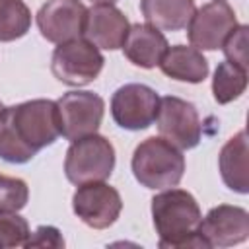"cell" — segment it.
<instances>
[{"label": "cell", "instance_id": "6da1fadb", "mask_svg": "<svg viewBox=\"0 0 249 249\" xmlns=\"http://www.w3.org/2000/svg\"><path fill=\"white\" fill-rule=\"evenodd\" d=\"M60 136L56 101L31 99L0 111V158L27 163Z\"/></svg>", "mask_w": 249, "mask_h": 249}, {"label": "cell", "instance_id": "7a4b0ae2", "mask_svg": "<svg viewBox=\"0 0 249 249\" xmlns=\"http://www.w3.org/2000/svg\"><path fill=\"white\" fill-rule=\"evenodd\" d=\"M202 212L196 198L185 189H163L152 198V220L161 249L206 247L198 235Z\"/></svg>", "mask_w": 249, "mask_h": 249}, {"label": "cell", "instance_id": "3957f363", "mask_svg": "<svg viewBox=\"0 0 249 249\" xmlns=\"http://www.w3.org/2000/svg\"><path fill=\"white\" fill-rule=\"evenodd\" d=\"M134 179L154 191L177 187L185 173V156L163 136H150L142 140L130 160Z\"/></svg>", "mask_w": 249, "mask_h": 249}, {"label": "cell", "instance_id": "277c9868", "mask_svg": "<svg viewBox=\"0 0 249 249\" xmlns=\"http://www.w3.org/2000/svg\"><path fill=\"white\" fill-rule=\"evenodd\" d=\"M115 148L101 134H89L70 142L64 158V175L72 185L107 181L115 169Z\"/></svg>", "mask_w": 249, "mask_h": 249}, {"label": "cell", "instance_id": "5b68a950", "mask_svg": "<svg viewBox=\"0 0 249 249\" xmlns=\"http://www.w3.org/2000/svg\"><path fill=\"white\" fill-rule=\"evenodd\" d=\"M105 58L101 51L84 37L60 43L51 56L53 76L70 88L91 84L103 70Z\"/></svg>", "mask_w": 249, "mask_h": 249}, {"label": "cell", "instance_id": "8992f818", "mask_svg": "<svg viewBox=\"0 0 249 249\" xmlns=\"http://www.w3.org/2000/svg\"><path fill=\"white\" fill-rule=\"evenodd\" d=\"M60 136L74 142L78 138L95 134L101 126L105 101L93 91H68L56 99Z\"/></svg>", "mask_w": 249, "mask_h": 249}, {"label": "cell", "instance_id": "52a82bcc", "mask_svg": "<svg viewBox=\"0 0 249 249\" xmlns=\"http://www.w3.org/2000/svg\"><path fill=\"white\" fill-rule=\"evenodd\" d=\"M160 136L169 140L179 150H193L200 144L202 124L196 107L181 97L165 95L160 97L156 121Z\"/></svg>", "mask_w": 249, "mask_h": 249}, {"label": "cell", "instance_id": "ba28073f", "mask_svg": "<svg viewBox=\"0 0 249 249\" xmlns=\"http://www.w3.org/2000/svg\"><path fill=\"white\" fill-rule=\"evenodd\" d=\"M72 210L91 230H107L121 216L123 198L109 183L91 181L78 185L72 196Z\"/></svg>", "mask_w": 249, "mask_h": 249}, {"label": "cell", "instance_id": "9c48e42d", "mask_svg": "<svg viewBox=\"0 0 249 249\" xmlns=\"http://www.w3.org/2000/svg\"><path fill=\"white\" fill-rule=\"evenodd\" d=\"M160 95L146 84H124L111 97L113 121L124 130H144L154 124Z\"/></svg>", "mask_w": 249, "mask_h": 249}, {"label": "cell", "instance_id": "30bf717a", "mask_svg": "<svg viewBox=\"0 0 249 249\" xmlns=\"http://www.w3.org/2000/svg\"><path fill=\"white\" fill-rule=\"evenodd\" d=\"M235 25L237 19L233 8L226 0H212L195 10L187 23V37L198 51H218Z\"/></svg>", "mask_w": 249, "mask_h": 249}, {"label": "cell", "instance_id": "8fae6325", "mask_svg": "<svg viewBox=\"0 0 249 249\" xmlns=\"http://www.w3.org/2000/svg\"><path fill=\"white\" fill-rule=\"evenodd\" d=\"M88 8L80 0H47L37 16V27L49 43H66L84 35Z\"/></svg>", "mask_w": 249, "mask_h": 249}, {"label": "cell", "instance_id": "7c38bea8", "mask_svg": "<svg viewBox=\"0 0 249 249\" xmlns=\"http://www.w3.org/2000/svg\"><path fill=\"white\" fill-rule=\"evenodd\" d=\"M198 235L206 247H231L249 237V212L233 204H218L198 224Z\"/></svg>", "mask_w": 249, "mask_h": 249}, {"label": "cell", "instance_id": "4fadbf2b", "mask_svg": "<svg viewBox=\"0 0 249 249\" xmlns=\"http://www.w3.org/2000/svg\"><path fill=\"white\" fill-rule=\"evenodd\" d=\"M128 27L130 23L126 16L115 4H93L88 8L82 37L97 49L117 51L123 47Z\"/></svg>", "mask_w": 249, "mask_h": 249}, {"label": "cell", "instance_id": "5bb4252c", "mask_svg": "<svg viewBox=\"0 0 249 249\" xmlns=\"http://www.w3.org/2000/svg\"><path fill=\"white\" fill-rule=\"evenodd\" d=\"M167 47L169 43L158 27L150 23H134L128 27V33L121 49L134 66L150 70L160 64Z\"/></svg>", "mask_w": 249, "mask_h": 249}, {"label": "cell", "instance_id": "9a60e30c", "mask_svg": "<svg viewBox=\"0 0 249 249\" xmlns=\"http://www.w3.org/2000/svg\"><path fill=\"white\" fill-rule=\"evenodd\" d=\"M249 146H247V132L239 130L233 134L220 150L218 156V169L222 175L224 185L239 195L249 193Z\"/></svg>", "mask_w": 249, "mask_h": 249}, {"label": "cell", "instance_id": "2e32d148", "mask_svg": "<svg viewBox=\"0 0 249 249\" xmlns=\"http://www.w3.org/2000/svg\"><path fill=\"white\" fill-rule=\"evenodd\" d=\"M160 70L177 82L187 84H200L208 78V60L204 58L202 51L195 49L193 45H173L167 47L160 60Z\"/></svg>", "mask_w": 249, "mask_h": 249}, {"label": "cell", "instance_id": "e0dca14e", "mask_svg": "<svg viewBox=\"0 0 249 249\" xmlns=\"http://www.w3.org/2000/svg\"><path fill=\"white\" fill-rule=\"evenodd\" d=\"M140 10L146 23L160 31L185 29L195 14V0H140Z\"/></svg>", "mask_w": 249, "mask_h": 249}, {"label": "cell", "instance_id": "ac0fdd59", "mask_svg": "<svg viewBox=\"0 0 249 249\" xmlns=\"http://www.w3.org/2000/svg\"><path fill=\"white\" fill-rule=\"evenodd\" d=\"M247 88V68L224 60L216 66L212 78V95L220 105L231 103L245 93Z\"/></svg>", "mask_w": 249, "mask_h": 249}, {"label": "cell", "instance_id": "d6986e66", "mask_svg": "<svg viewBox=\"0 0 249 249\" xmlns=\"http://www.w3.org/2000/svg\"><path fill=\"white\" fill-rule=\"evenodd\" d=\"M31 27V10L23 0H0V43L21 39Z\"/></svg>", "mask_w": 249, "mask_h": 249}, {"label": "cell", "instance_id": "ffe728a7", "mask_svg": "<svg viewBox=\"0 0 249 249\" xmlns=\"http://www.w3.org/2000/svg\"><path fill=\"white\" fill-rule=\"evenodd\" d=\"M31 230L23 216L18 212H0V249L23 247Z\"/></svg>", "mask_w": 249, "mask_h": 249}, {"label": "cell", "instance_id": "44dd1931", "mask_svg": "<svg viewBox=\"0 0 249 249\" xmlns=\"http://www.w3.org/2000/svg\"><path fill=\"white\" fill-rule=\"evenodd\" d=\"M29 200V187L19 177L0 173V212H19Z\"/></svg>", "mask_w": 249, "mask_h": 249}, {"label": "cell", "instance_id": "7402d4cb", "mask_svg": "<svg viewBox=\"0 0 249 249\" xmlns=\"http://www.w3.org/2000/svg\"><path fill=\"white\" fill-rule=\"evenodd\" d=\"M247 31H249L247 25L237 23L235 29L226 37V41L222 45L226 58L243 68H247Z\"/></svg>", "mask_w": 249, "mask_h": 249}, {"label": "cell", "instance_id": "603a6c76", "mask_svg": "<svg viewBox=\"0 0 249 249\" xmlns=\"http://www.w3.org/2000/svg\"><path fill=\"white\" fill-rule=\"evenodd\" d=\"M23 247H64V237L54 226H39L33 233H29Z\"/></svg>", "mask_w": 249, "mask_h": 249}, {"label": "cell", "instance_id": "cb8c5ba5", "mask_svg": "<svg viewBox=\"0 0 249 249\" xmlns=\"http://www.w3.org/2000/svg\"><path fill=\"white\" fill-rule=\"evenodd\" d=\"M89 2H93V4H115L117 0H89Z\"/></svg>", "mask_w": 249, "mask_h": 249}, {"label": "cell", "instance_id": "d4e9b609", "mask_svg": "<svg viewBox=\"0 0 249 249\" xmlns=\"http://www.w3.org/2000/svg\"><path fill=\"white\" fill-rule=\"evenodd\" d=\"M2 109H4V105H2V101H0V111H2Z\"/></svg>", "mask_w": 249, "mask_h": 249}]
</instances>
